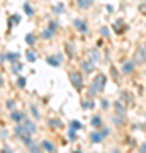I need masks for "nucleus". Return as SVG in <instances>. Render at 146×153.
<instances>
[{
  "instance_id": "obj_1",
  "label": "nucleus",
  "mask_w": 146,
  "mask_h": 153,
  "mask_svg": "<svg viewBox=\"0 0 146 153\" xmlns=\"http://www.w3.org/2000/svg\"><path fill=\"white\" fill-rule=\"evenodd\" d=\"M34 133H36V124L29 119H24L22 124H17V128H16V134L22 138V141L26 143L27 146L31 145V136Z\"/></svg>"
},
{
  "instance_id": "obj_2",
  "label": "nucleus",
  "mask_w": 146,
  "mask_h": 153,
  "mask_svg": "<svg viewBox=\"0 0 146 153\" xmlns=\"http://www.w3.org/2000/svg\"><path fill=\"white\" fill-rule=\"evenodd\" d=\"M105 82H107V76L104 75V73H99V75L92 80V83H90L88 94H90V95H95V94L102 92L104 87H105Z\"/></svg>"
},
{
  "instance_id": "obj_3",
  "label": "nucleus",
  "mask_w": 146,
  "mask_h": 153,
  "mask_svg": "<svg viewBox=\"0 0 146 153\" xmlns=\"http://www.w3.org/2000/svg\"><path fill=\"white\" fill-rule=\"evenodd\" d=\"M133 61H134L136 65H143L146 63V44H139L134 51V56H133Z\"/></svg>"
},
{
  "instance_id": "obj_4",
  "label": "nucleus",
  "mask_w": 146,
  "mask_h": 153,
  "mask_svg": "<svg viewBox=\"0 0 146 153\" xmlns=\"http://www.w3.org/2000/svg\"><path fill=\"white\" fill-rule=\"evenodd\" d=\"M70 82H71V85H73L76 90H82V87H83L82 73H78V71H70Z\"/></svg>"
},
{
  "instance_id": "obj_5",
  "label": "nucleus",
  "mask_w": 146,
  "mask_h": 153,
  "mask_svg": "<svg viewBox=\"0 0 146 153\" xmlns=\"http://www.w3.org/2000/svg\"><path fill=\"white\" fill-rule=\"evenodd\" d=\"M95 66H97V63H95L93 60H90L88 56H87V60L82 63V68H83V71H85V73H92V71L95 70Z\"/></svg>"
},
{
  "instance_id": "obj_6",
  "label": "nucleus",
  "mask_w": 146,
  "mask_h": 153,
  "mask_svg": "<svg viewBox=\"0 0 146 153\" xmlns=\"http://www.w3.org/2000/svg\"><path fill=\"white\" fill-rule=\"evenodd\" d=\"M107 134H109V129H104V131H100V133H92V134H90V140H92L93 143H100L102 138L107 136Z\"/></svg>"
},
{
  "instance_id": "obj_7",
  "label": "nucleus",
  "mask_w": 146,
  "mask_h": 153,
  "mask_svg": "<svg viewBox=\"0 0 146 153\" xmlns=\"http://www.w3.org/2000/svg\"><path fill=\"white\" fill-rule=\"evenodd\" d=\"M61 55H54V56H48L46 58V63L48 65H51V66H60L61 65Z\"/></svg>"
},
{
  "instance_id": "obj_8",
  "label": "nucleus",
  "mask_w": 146,
  "mask_h": 153,
  "mask_svg": "<svg viewBox=\"0 0 146 153\" xmlns=\"http://www.w3.org/2000/svg\"><path fill=\"white\" fill-rule=\"evenodd\" d=\"M54 31H56V22L51 21V22H49V27L44 31L43 38H48V39H49V38H53V36H54Z\"/></svg>"
},
{
  "instance_id": "obj_9",
  "label": "nucleus",
  "mask_w": 146,
  "mask_h": 153,
  "mask_svg": "<svg viewBox=\"0 0 146 153\" xmlns=\"http://www.w3.org/2000/svg\"><path fill=\"white\" fill-rule=\"evenodd\" d=\"M73 26H75V27L78 29L80 33H87V31H88L85 21H82V19H75V21H73Z\"/></svg>"
},
{
  "instance_id": "obj_10",
  "label": "nucleus",
  "mask_w": 146,
  "mask_h": 153,
  "mask_svg": "<svg viewBox=\"0 0 146 153\" xmlns=\"http://www.w3.org/2000/svg\"><path fill=\"white\" fill-rule=\"evenodd\" d=\"M17 58H19V55H17V53H7V55L4 53V55H2V61L9 60V61H12V63H16Z\"/></svg>"
},
{
  "instance_id": "obj_11",
  "label": "nucleus",
  "mask_w": 146,
  "mask_h": 153,
  "mask_svg": "<svg viewBox=\"0 0 146 153\" xmlns=\"http://www.w3.org/2000/svg\"><path fill=\"white\" fill-rule=\"evenodd\" d=\"M93 0H76V5L80 7V9H88V7H92Z\"/></svg>"
},
{
  "instance_id": "obj_12",
  "label": "nucleus",
  "mask_w": 146,
  "mask_h": 153,
  "mask_svg": "<svg viewBox=\"0 0 146 153\" xmlns=\"http://www.w3.org/2000/svg\"><path fill=\"white\" fill-rule=\"evenodd\" d=\"M134 61H126L124 63V66H122V71H124V73H131V71L134 70Z\"/></svg>"
},
{
  "instance_id": "obj_13",
  "label": "nucleus",
  "mask_w": 146,
  "mask_h": 153,
  "mask_svg": "<svg viewBox=\"0 0 146 153\" xmlns=\"http://www.w3.org/2000/svg\"><path fill=\"white\" fill-rule=\"evenodd\" d=\"M114 29H116V33H117V34H122V31H124V22L119 19V21L114 24Z\"/></svg>"
},
{
  "instance_id": "obj_14",
  "label": "nucleus",
  "mask_w": 146,
  "mask_h": 153,
  "mask_svg": "<svg viewBox=\"0 0 146 153\" xmlns=\"http://www.w3.org/2000/svg\"><path fill=\"white\" fill-rule=\"evenodd\" d=\"M12 119L19 123V121H24L26 117H24V114H22V112H17V111H14V112H12Z\"/></svg>"
},
{
  "instance_id": "obj_15",
  "label": "nucleus",
  "mask_w": 146,
  "mask_h": 153,
  "mask_svg": "<svg viewBox=\"0 0 146 153\" xmlns=\"http://www.w3.org/2000/svg\"><path fill=\"white\" fill-rule=\"evenodd\" d=\"M43 148H44V150H48L49 153H53V152H54V146H53V143H49L48 140H44V141H43Z\"/></svg>"
},
{
  "instance_id": "obj_16",
  "label": "nucleus",
  "mask_w": 146,
  "mask_h": 153,
  "mask_svg": "<svg viewBox=\"0 0 146 153\" xmlns=\"http://www.w3.org/2000/svg\"><path fill=\"white\" fill-rule=\"evenodd\" d=\"M100 124H102V119H100L99 116H93V117H92V126H93V128H99Z\"/></svg>"
},
{
  "instance_id": "obj_17",
  "label": "nucleus",
  "mask_w": 146,
  "mask_h": 153,
  "mask_svg": "<svg viewBox=\"0 0 146 153\" xmlns=\"http://www.w3.org/2000/svg\"><path fill=\"white\" fill-rule=\"evenodd\" d=\"M26 56H27V60H29V61H36V58H38V56H36V53H34L33 49H29V51L26 53Z\"/></svg>"
},
{
  "instance_id": "obj_18",
  "label": "nucleus",
  "mask_w": 146,
  "mask_h": 153,
  "mask_svg": "<svg viewBox=\"0 0 146 153\" xmlns=\"http://www.w3.org/2000/svg\"><path fill=\"white\" fill-rule=\"evenodd\" d=\"M12 71H14V73H19V71H22V65L19 63V61H16V63L12 65Z\"/></svg>"
},
{
  "instance_id": "obj_19",
  "label": "nucleus",
  "mask_w": 146,
  "mask_h": 153,
  "mask_svg": "<svg viewBox=\"0 0 146 153\" xmlns=\"http://www.w3.org/2000/svg\"><path fill=\"white\" fill-rule=\"evenodd\" d=\"M26 41H27V44H31V46H33L34 41H36V38H34L33 34H27V36H26Z\"/></svg>"
},
{
  "instance_id": "obj_20",
  "label": "nucleus",
  "mask_w": 146,
  "mask_h": 153,
  "mask_svg": "<svg viewBox=\"0 0 146 153\" xmlns=\"http://www.w3.org/2000/svg\"><path fill=\"white\" fill-rule=\"evenodd\" d=\"M24 10H26V14H29V16H33V14H34V10L31 9V5H29V4H26V5H24Z\"/></svg>"
},
{
  "instance_id": "obj_21",
  "label": "nucleus",
  "mask_w": 146,
  "mask_h": 153,
  "mask_svg": "<svg viewBox=\"0 0 146 153\" xmlns=\"http://www.w3.org/2000/svg\"><path fill=\"white\" fill-rule=\"evenodd\" d=\"M71 128H73V129H80L82 124L78 123V121H73V123H71Z\"/></svg>"
},
{
  "instance_id": "obj_22",
  "label": "nucleus",
  "mask_w": 146,
  "mask_h": 153,
  "mask_svg": "<svg viewBox=\"0 0 146 153\" xmlns=\"http://www.w3.org/2000/svg\"><path fill=\"white\" fill-rule=\"evenodd\" d=\"M139 10H141V12H143V14H145V16H146V0H143V4H141Z\"/></svg>"
},
{
  "instance_id": "obj_23",
  "label": "nucleus",
  "mask_w": 146,
  "mask_h": 153,
  "mask_svg": "<svg viewBox=\"0 0 146 153\" xmlns=\"http://www.w3.org/2000/svg\"><path fill=\"white\" fill-rule=\"evenodd\" d=\"M63 10H65L63 4H58V7H54V12H63Z\"/></svg>"
},
{
  "instance_id": "obj_24",
  "label": "nucleus",
  "mask_w": 146,
  "mask_h": 153,
  "mask_svg": "<svg viewBox=\"0 0 146 153\" xmlns=\"http://www.w3.org/2000/svg\"><path fill=\"white\" fill-rule=\"evenodd\" d=\"M17 83H19V87L21 88H24V85H26V78H19V82Z\"/></svg>"
},
{
  "instance_id": "obj_25",
  "label": "nucleus",
  "mask_w": 146,
  "mask_h": 153,
  "mask_svg": "<svg viewBox=\"0 0 146 153\" xmlns=\"http://www.w3.org/2000/svg\"><path fill=\"white\" fill-rule=\"evenodd\" d=\"M100 33H102L104 36L107 38V36H109V29H107V27H102V29H100Z\"/></svg>"
},
{
  "instance_id": "obj_26",
  "label": "nucleus",
  "mask_w": 146,
  "mask_h": 153,
  "mask_svg": "<svg viewBox=\"0 0 146 153\" xmlns=\"http://www.w3.org/2000/svg\"><path fill=\"white\" fill-rule=\"evenodd\" d=\"M83 107H88V109H90V107H93V102H83Z\"/></svg>"
},
{
  "instance_id": "obj_27",
  "label": "nucleus",
  "mask_w": 146,
  "mask_h": 153,
  "mask_svg": "<svg viewBox=\"0 0 146 153\" xmlns=\"http://www.w3.org/2000/svg\"><path fill=\"white\" fill-rule=\"evenodd\" d=\"M7 107H9V109H14V102H12V100H9V102H7Z\"/></svg>"
},
{
  "instance_id": "obj_28",
  "label": "nucleus",
  "mask_w": 146,
  "mask_h": 153,
  "mask_svg": "<svg viewBox=\"0 0 146 153\" xmlns=\"http://www.w3.org/2000/svg\"><path fill=\"white\" fill-rule=\"evenodd\" d=\"M7 138V131H5V128H4V129H2V140H5Z\"/></svg>"
},
{
  "instance_id": "obj_29",
  "label": "nucleus",
  "mask_w": 146,
  "mask_h": 153,
  "mask_svg": "<svg viewBox=\"0 0 146 153\" xmlns=\"http://www.w3.org/2000/svg\"><path fill=\"white\" fill-rule=\"evenodd\" d=\"M2 153H12V150H10V148H4V150H2Z\"/></svg>"
},
{
  "instance_id": "obj_30",
  "label": "nucleus",
  "mask_w": 146,
  "mask_h": 153,
  "mask_svg": "<svg viewBox=\"0 0 146 153\" xmlns=\"http://www.w3.org/2000/svg\"><path fill=\"white\" fill-rule=\"evenodd\" d=\"M141 153H146V143L143 145V148H141Z\"/></svg>"
},
{
  "instance_id": "obj_31",
  "label": "nucleus",
  "mask_w": 146,
  "mask_h": 153,
  "mask_svg": "<svg viewBox=\"0 0 146 153\" xmlns=\"http://www.w3.org/2000/svg\"><path fill=\"white\" fill-rule=\"evenodd\" d=\"M110 153H119V152H117V150H112V152H110Z\"/></svg>"
}]
</instances>
